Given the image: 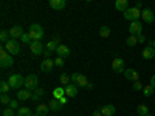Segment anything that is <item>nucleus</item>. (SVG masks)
I'll return each instance as SVG.
<instances>
[{"label":"nucleus","instance_id":"obj_16","mask_svg":"<svg viewBox=\"0 0 155 116\" xmlns=\"http://www.w3.org/2000/svg\"><path fill=\"white\" fill-rule=\"evenodd\" d=\"M53 67H54V60H51V59H45L44 62H41V71H44V73L51 71Z\"/></svg>","mask_w":155,"mask_h":116},{"label":"nucleus","instance_id":"obj_45","mask_svg":"<svg viewBox=\"0 0 155 116\" xmlns=\"http://www.w3.org/2000/svg\"><path fill=\"white\" fill-rule=\"evenodd\" d=\"M150 85L155 87V74H152V77H150Z\"/></svg>","mask_w":155,"mask_h":116},{"label":"nucleus","instance_id":"obj_24","mask_svg":"<svg viewBox=\"0 0 155 116\" xmlns=\"http://www.w3.org/2000/svg\"><path fill=\"white\" fill-rule=\"evenodd\" d=\"M62 96H65V88L64 87H56L53 90V98L54 99H61Z\"/></svg>","mask_w":155,"mask_h":116},{"label":"nucleus","instance_id":"obj_5","mask_svg":"<svg viewBox=\"0 0 155 116\" xmlns=\"http://www.w3.org/2000/svg\"><path fill=\"white\" fill-rule=\"evenodd\" d=\"M123 14H124V19L130 20V22H135V20H138L141 17V9L134 6V8H129L127 11H124Z\"/></svg>","mask_w":155,"mask_h":116},{"label":"nucleus","instance_id":"obj_48","mask_svg":"<svg viewBox=\"0 0 155 116\" xmlns=\"http://www.w3.org/2000/svg\"><path fill=\"white\" fill-rule=\"evenodd\" d=\"M149 47H152V48L155 50V39H153V40H150V42H149Z\"/></svg>","mask_w":155,"mask_h":116},{"label":"nucleus","instance_id":"obj_15","mask_svg":"<svg viewBox=\"0 0 155 116\" xmlns=\"http://www.w3.org/2000/svg\"><path fill=\"white\" fill-rule=\"evenodd\" d=\"M99 111L102 113V116H113L115 111H116V108H115V105L107 104V105H102V107L99 108Z\"/></svg>","mask_w":155,"mask_h":116},{"label":"nucleus","instance_id":"obj_6","mask_svg":"<svg viewBox=\"0 0 155 116\" xmlns=\"http://www.w3.org/2000/svg\"><path fill=\"white\" fill-rule=\"evenodd\" d=\"M5 48H6V51L11 56L20 53V44H19V40H14V39H11V40L5 45Z\"/></svg>","mask_w":155,"mask_h":116},{"label":"nucleus","instance_id":"obj_27","mask_svg":"<svg viewBox=\"0 0 155 116\" xmlns=\"http://www.w3.org/2000/svg\"><path fill=\"white\" fill-rule=\"evenodd\" d=\"M9 37H11V36H9V31H8V30H2V33H0V40H2L5 45L11 40Z\"/></svg>","mask_w":155,"mask_h":116},{"label":"nucleus","instance_id":"obj_1","mask_svg":"<svg viewBox=\"0 0 155 116\" xmlns=\"http://www.w3.org/2000/svg\"><path fill=\"white\" fill-rule=\"evenodd\" d=\"M28 34L31 37V40L34 42V40H41V39L44 37V34H45V31H44V28L39 23H33V25H30Z\"/></svg>","mask_w":155,"mask_h":116},{"label":"nucleus","instance_id":"obj_49","mask_svg":"<svg viewBox=\"0 0 155 116\" xmlns=\"http://www.w3.org/2000/svg\"><path fill=\"white\" fill-rule=\"evenodd\" d=\"M92 116H102V113L98 110V111H93V114H92Z\"/></svg>","mask_w":155,"mask_h":116},{"label":"nucleus","instance_id":"obj_13","mask_svg":"<svg viewBox=\"0 0 155 116\" xmlns=\"http://www.w3.org/2000/svg\"><path fill=\"white\" fill-rule=\"evenodd\" d=\"M124 77L127 81H132V82H138L140 81V74H138V71H135L134 68H127L126 71H124Z\"/></svg>","mask_w":155,"mask_h":116},{"label":"nucleus","instance_id":"obj_4","mask_svg":"<svg viewBox=\"0 0 155 116\" xmlns=\"http://www.w3.org/2000/svg\"><path fill=\"white\" fill-rule=\"evenodd\" d=\"M39 85V79L36 74H28L27 77H25V88L28 90V92H36V88Z\"/></svg>","mask_w":155,"mask_h":116},{"label":"nucleus","instance_id":"obj_33","mask_svg":"<svg viewBox=\"0 0 155 116\" xmlns=\"http://www.w3.org/2000/svg\"><path fill=\"white\" fill-rule=\"evenodd\" d=\"M2 116H17V113H14V110H12L11 107H8V108L2 110Z\"/></svg>","mask_w":155,"mask_h":116},{"label":"nucleus","instance_id":"obj_37","mask_svg":"<svg viewBox=\"0 0 155 116\" xmlns=\"http://www.w3.org/2000/svg\"><path fill=\"white\" fill-rule=\"evenodd\" d=\"M143 88H144V85L141 84L140 81L138 82H134V90H135V92H143Z\"/></svg>","mask_w":155,"mask_h":116},{"label":"nucleus","instance_id":"obj_2","mask_svg":"<svg viewBox=\"0 0 155 116\" xmlns=\"http://www.w3.org/2000/svg\"><path fill=\"white\" fill-rule=\"evenodd\" d=\"M12 63H14L12 56L6 51L5 47H2L0 48V67L2 68H9V67H12Z\"/></svg>","mask_w":155,"mask_h":116},{"label":"nucleus","instance_id":"obj_9","mask_svg":"<svg viewBox=\"0 0 155 116\" xmlns=\"http://www.w3.org/2000/svg\"><path fill=\"white\" fill-rule=\"evenodd\" d=\"M30 50H31V53H33L34 56H39V54H44V53H45V47H44V44H42L41 40L31 42Z\"/></svg>","mask_w":155,"mask_h":116},{"label":"nucleus","instance_id":"obj_11","mask_svg":"<svg viewBox=\"0 0 155 116\" xmlns=\"http://www.w3.org/2000/svg\"><path fill=\"white\" fill-rule=\"evenodd\" d=\"M141 19H143L146 23H153V20H155L153 11H152L150 8H144V9H141Z\"/></svg>","mask_w":155,"mask_h":116},{"label":"nucleus","instance_id":"obj_3","mask_svg":"<svg viewBox=\"0 0 155 116\" xmlns=\"http://www.w3.org/2000/svg\"><path fill=\"white\" fill-rule=\"evenodd\" d=\"M8 84L11 88L19 92V90H22V85H25V77H22V74H11L8 79Z\"/></svg>","mask_w":155,"mask_h":116},{"label":"nucleus","instance_id":"obj_7","mask_svg":"<svg viewBox=\"0 0 155 116\" xmlns=\"http://www.w3.org/2000/svg\"><path fill=\"white\" fill-rule=\"evenodd\" d=\"M71 82L76 85V87H87L88 81H87V77L81 73H73L71 74Z\"/></svg>","mask_w":155,"mask_h":116},{"label":"nucleus","instance_id":"obj_31","mask_svg":"<svg viewBox=\"0 0 155 116\" xmlns=\"http://www.w3.org/2000/svg\"><path fill=\"white\" fill-rule=\"evenodd\" d=\"M9 84H8V81H2L0 82V92H2V95H6L8 92H9Z\"/></svg>","mask_w":155,"mask_h":116},{"label":"nucleus","instance_id":"obj_36","mask_svg":"<svg viewBox=\"0 0 155 116\" xmlns=\"http://www.w3.org/2000/svg\"><path fill=\"white\" fill-rule=\"evenodd\" d=\"M20 40H22V44H28V45H31V42H33L28 33H25V34L22 36V39H20Z\"/></svg>","mask_w":155,"mask_h":116},{"label":"nucleus","instance_id":"obj_20","mask_svg":"<svg viewBox=\"0 0 155 116\" xmlns=\"http://www.w3.org/2000/svg\"><path fill=\"white\" fill-rule=\"evenodd\" d=\"M141 56H143V59H146V60H149V59H153L155 57V50L152 48V47H146L144 50H143V53H141Z\"/></svg>","mask_w":155,"mask_h":116},{"label":"nucleus","instance_id":"obj_22","mask_svg":"<svg viewBox=\"0 0 155 116\" xmlns=\"http://www.w3.org/2000/svg\"><path fill=\"white\" fill-rule=\"evenodd\" d=\"M115 8L118 11H121V12H124V11L129 9V2H127V0H116V2H115Z\"/></svg>","mask_w":155,"mask_h":116},{"label":"nucleus","instance_id":"obj_29","mask_svg":"<svg viewBox=\"0 0 155 116\" xmlns=\"http://www.w3.org/2000/svg\"><path fill=\"white\" fill-rule=\"evenodd\" d=\"M153 92H155V87H152L150 84H149V85H144V88H143V95H144L146 98H147V96H152Z\"/></svg>","mask_w":155,"mask_h":116},{"label":"nucleus","instance_id":"obj_23","mask_svg":"<svg viewBox=\"0 0 155 116\" xmlns=\"http://www.w3.org/2000/svg\"><path fill=\"white\" fill-rule=\"evenodd\" d=\"M48 107H50V110H53V111H59V108L62 107V104L59 102V99H50V102H48Z\"/></svg>","mask_w":155,"mask_h":116},{"label":"nucleus","instance_id":"obj_19","mask_svg":"<svg viewBox=\"0 0 155 116\" xmlns=\"http://www.w3.org/2000/svg\"><path fill=\"white\" fill-rule=\"evenodd\" d=\"M65 88V96L67 98H74L78 95V87L74 84H68L67 87H64Z\"/></svg>","mask_w":155,"mask_h":116},{"label":"nucleus","instance_id":"obj_39","mask_svg":"<svg viewBox=\"0 0 155 116\" xmlns=\"http://www.w3.org/2000/svg\"><path fill=\"white\" fill-rule=\"evenodd\" d=\"M64 59L62 57H56V60H54V65H58V67H64Z\"/></svg>","mask_w":155,"mask_h":116},{"label":"nucleus","instance_id":"obj_41","mask_svg":"<svg viewBox=\"0 0 155 116\" xmlns=\"http://www.w3.org/2000/svg\"><path fill=\"white\" fill-rule=\"evenodd\" d=\"M34 93H36L37 96H41V98H42V96L45 95V92H44V90H42V88H39V87L36 88V92H34Z\"/></svg>","mask_w":155,"mask_h":116},{"label":"nucleus","instance_id":"obj_35","mask_svg":"<svg viewBox=\"0 0 155 116\" xmlns=\"http://www.w3.org/2000/svg\"><path fill=\"white\" fill-rule=\"evenodd\" d=\"M58 47H59V45H58L56 42H53V40H50V42L47 44V50H48V51H56Z\"/></svg>","mask_w":155,"mask_h":116},{"label":"nucleus","instance_id":"obj_14","mask_svg":"<svg viewBox=\"0 0 155 116\" xmlns=\"http://www.w3.org/2000/svg\"><path fill=\"white\" fill-rule=\"evenodd\" d=\"M56 54H58V57L65 59V57H68V56L71 54V51H70V48H68L67 45H59L58 50H56Z\"/></svg>","mask_w":155,"mask_h":116},{"label":"nucleus","instance_id":"obj_18","mask_svg":"<svg viewBox=\"0 0 155 116\" xmlns=\"http://www.w3.org/2000/svg\"><path fill=\"white\" fill-rule=\"evenodd\" d=\"M65 5H67L65 0H50V6L53 8V9H56V11L64 9V8H65Z\"/></svg>","mask_w":155,"mask_h":116},{"label":"nucleus","instance_id":"obj_12","mask_svg":"<svg viewBox=\"0 0 155 116\" xmlns=\"http://www.w3.org/2000/svg\"><path fill=\"white\" fill-rule=\"evenodd\" d=\"M23 34H25V33H23V28L20 27V25H14V27L9 30V36L14 39V40H19V39H22Z\"/></svg>","mask_w":155,"mask_h":116},{"label":"nucleus","instance_id":"obj_43","mask_svg":"<svg viewBox=\"0 0 155 116\" xmlns=\"http://www.w3.org/2000/svg\"><path fill=\"white\" fill-rule=\"evenodd\" d=\"M67 101H68V98H67V96H62V98L59 99V102H61L62 105H65V104H67Z\"/></svg>","mask_w":155,"mask_h":116},{"label":"nucleus","instance_id":"obj_8","mask_svg":"<svg viewBox=\"0 0 155 116\" xmlns=\"http://www.w3.org/2000/svg\"><path fill=\"white\" fill-rule=\"evenodd\" d=\"M112 70L116 73V74H124L126 68H124V60L120 59V57H115L113 62H112Z\"/></svg>","mask_w":155,"mask_h":116},{"label":"nucleus","instance_id":"obj_28","mask_svg":"<svg viewBox=\"0 0 155 116\" xmlns=\"http://www.w3.org/2000/svg\"><path fill=\"white\" fill-rule=\"evenodd\" d=\"M138 44V37L137 36H129L127 39H126V45L127 47H135Z\"/></svg>","mask_w":155,"mask_h":116},{"label":"nucleus","instance_id":"obj_17","mask_svg":"<svg viewBox=\"0 0 155 116\" xmlns=\"http://www.w3.org/2000/svg\"><path fill=\"white\" fill-rule=\"evenodd\" d=\"M31 92H28L27 88H22L17 92V99L19 101H31Z\"/></svg>","mask_w":155,"mask_h":116},{"label":"nucleus","instance_id":"obj_47","mask_svg":"<svg viewBox=\"0 0 155 116\" xmlns=\"http://www.w3.org/2000/svg\"><path fill=\"white\" fill-rule=\"evenodd\" d=\"M141 6H143V3H141V2H137V3H135V8L141 9Z\"/></svg>","mask_w":155,"mask_h":116},{"label":"nucleus","instance_id":"obj_10","mask_svg":"<svg viewBox=\"0 0 155 116\" xmlns=\"http://www.w3.org/2000/svg\"><path fill=\"white\" fill-rule=\"evenodd\" d=\"M129 33H130V36L141 34V33H143V23H141L140 20L130 22V25H129Z\"/></svg>","mask_w":155,"mask_h":116},{"label":"nucleus","instance_id":"obj_34","mask_svg":"<svg viewBox=\"0 0 155 116\" xmlns=\"http://www.w3.org/2000/svg\"><path fill=\"white\" fill-rule=\"evenodd\" d=\"M11 101H12V99H9L8 95H2V96H0V102H2L3 105H9V104H11Z\"/></svg>","mask_w":155,"mask_h":116},{"label":"nucleus","instance_id":"obj_50","mask_svg":"<svg viewBox=\"0 0 155 116\" xmlns=\"http://www.w3.org/2000/svg\"><path fill=\"white\" fill-rule=\"evenodd\" d=\"M33 116H39V114H36V113H34V114H33Z\"/></svg>","mask_w":155,"mask_h":116},{"label":"nucleus","instance_id":"obj_30","mask_svg":"<svg viewBox=\"0 0 155 116\" xmlns=\"http://www.w3.org/2000/svg\"><path fill=\"white\" fill-rule=\"evenodd\" d=\"M59 79H61V84H62L64 87H67V85L70 84V81H71V77H70V76H68L67 73H62Z\"/></svg>","mask_w":155,"mask_h":116},{"label":"nucleus","instance_id":"obj_25","mask_svg":"<svg viewBox=\"0 0 155 116\" xmlns=\"http://www.w3.org/2000/svg\"><path fill=\"white\" fill-rule=\"evenodd\" d=\"M137 113H138L140 116H147V114H149V107H147L146 104H140V105L137 107Z\"/></svg>","mask_w":155,"mask_h":116},{"label":"nucleus","instance_id":"obj_44","mask_svg":"<svg viewBox=\"0 0 155 116\" xmlns=\"http://www.w3.org/2000/svg\"><path fill=\"white\" fill-rule=\"evenodd\" d=\"M39 99H41V96H37L36 93H33V95H31V101H39Z\"/></svg>","mask_w":155,"mask_h":116},{"label":"nucleus","instance_id":"obj_51","mask_svg":"<svg viewBox=\"0 0 155 116\" xmlns=\"http://www.w3.org/2000/svg\"><path fill=\"white\" fill-rule=\"evenodd\" d=\"M147 116H150V114H147Z\"/></svg>","mask_w":155,"mask_h":116},{"label":"nucleus","instance_id":"obj_42","mask_svg":"<svg viewBox=\"0 0 155 116\" xmlns=\"http://www.w3.org/2000/svg\"><path fill=\"white\" fill-rule=\"evenodd\" d=\"M51 40H53V42H56L58 45H61V37L56 34V36H53V39H51Z\"/></svg>","mask_w":155,"mask_h":116},{"label":"nucleus","instance_id":"obj_46","mask_svg":"<svg viewBox=\"0 0 155 116\" xmlns=\"http://www.w3.org/2000/svg\"><path fill=\"white\" fill-rule=\"evenodd\" d=\"M85 88H87V90H92V88H93V82H90V81H88V84H87Z\"/></svg>","mask_w":155,"mask_h":116},{"label":"nucleus","instance_id":"obj_38","mask_svg":"<svg viewBox=\"0 0 155 116\" xmlns=\"http://www.w3.org/2000/svg\"><path fill=\"white\" fill-rule=\"evenodd\" d=\"M9 107H11L12 110H19V108H20V107H19V102H17L16 99H12V101H11V104H9Z\"/></svg>","mask_w":155,"mask_h":116},{"label":"nucleus","instance_id":"obj_26","mask_svg":"<svg viewBox=\"0 0 155 116\" xmlns=\"http://www.w3.org/2000/svg\"><path fill=\"white\" fill-rule=\"evenodd\" d=\"M17 116H33V111L30 107H20L17 110Z\"/></svg>","mask_w":155,"mask_h":116},{"label":"nucleus","instance_id":"obj_21","mask_svg":"<svg viewBox=\"0 0 155 116\" xmlns=\"http://www.w3.org/2000/svg\"><path fill=\"white\" fill-rule=\"evenodd\" d=\"M48 111H50V107L47 105V104H39L37 107H36V114H39V116H47L48 114Z\"/></svg>","mask_w":155,"mask_h":116},{"label":"nucleus","instance_id":"obj_32","mask_svg":"<svg viewBox=\"0 0 155 116\" xmlns=\"http://www.w3.org/2000/svg\"><path fill=\"white\" fill-rule=\"evenodd\" d=\"M99 34H101V37H109L110 36V28L106 27V25H104V27H101L99 28Z\"/></svg>","mask_w":155,"mask_h":116},{"label":"nucleus","instance_id":"obj_40","mask_svg":"<svg viewBox=\"0 0 155 116\" xmlns=\"http://www.w3.org/2000/svg\"><path fill=\"white\" fill-rule=\"evenodd\" d=\"M137 37H138V44H144V42H146V36H144L143 33H141V34H138Z\"/></svg>","mask_w":155,"mask_h":116}]
</instances>
